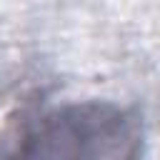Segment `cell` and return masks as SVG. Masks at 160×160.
<instances>
[{"label":"cell","mask_w":160,"mask_h":160,"mask_svg":"<svg viewBox=\"0 0 160 160\" xmlns=\"http://www.w3.org/2000/svg\"><path fill=\"white\" fill-rule=\"evenodd\" d=\"M142 145L138 110L110 100H78L22 122L0 160H140Z\"/></svg>","instance_id":"1"}]
</instances>
